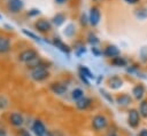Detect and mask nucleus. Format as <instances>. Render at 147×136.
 <instances>
[{
    "instance_id": "1",
    "label": "nucleus",
    "mask_w": 147,
    "mask_h": 136,
    "mask_svg": "<svg viewBox=\"0 0 147 136\" xmlns=\"http://www.w3.org/2000/svg\"><path fill=\"white\" fill-rule=\"evenodd\" d=\"M48 75H49V73L47 71V67L42 63L39 66H37V67L31 70V78L34 81H42V80L47 79Z\"/></svg>"
},
{
    "instance_id": "2",
    "label": "nucleus",
    "mask_w": 147,
    "mask_h": 136,
    "mask_svg": "<svg viewBox=\"0 0 147 136\" xmlns=\"http://www.w3.org/2000/svg\"><path fill=\"white\" fill-rule=\"evenodd\" d=\"M91 125H92L93 130L101 131V130H103V129L107 128V126H108V119L105 115H102V114H96V115H94L92 118Z\"/></svg>"
},
{
    "instance_id": "3",
    "label": "nucleus",
    "mask_w": 147,
    "mask_h": 136,
    "mask_svg": "<svg viewBox=\"0 0 147 136\" xmlns=\"http://www.w3.org/2000/svg\"><path fill=\"white\" fill-rule=\"evenodd\" d=\"M140 118H141V115L139 113V110H137V109L129 110V113H127V125L131 128H137L140 125Z\"/></svg>"
},
{
    "instance_id": "4",
    "label": "nucleus",
    "mask_w": 147,
    "mask_h": 136,
    "mask_svg": "<svg viewBox=\"0 0 147 136\" xmlns=\"http://www.w3.org/2000/svg\"><path fill=\"white\" fill-rule=\"evenodd\" d=\"M32 130L37 136H53V134L47 130L46 126L42 123L41 120H36L32 125Z\"/></svg>"
},
{
    "instance_id": "5",
    "label": "nucleus",
    "mask_w": 147,
    "mask_h": 136,
    "mask_svg": "<svg viewBox=\"0 0 147 136\" xmlns=\"http://www.w3.org/2000/svg\"><path fill=\"white\" fill-rule=\"evenodd\" d=\"M36 58H38V54L33 49H28V50H24V51H22L20 54V61H22V62H24L26 64L32 62Z\"/></svg>"
},
{
    "instance_id": "6",
    "label": "nucleus",
    "mask_w": 147,
    "mask_h": 136,
    "mask_svg": "<svg viewBox=\"0 0 147 136\" xmlns=\"http://www.w3.org/2000/svg\"><path fill=\"white\" fill-rule=\"evenodd\" d=\"M100 16H101L100 10H99L96 7H92V8H91V10H90V15H88L90 24H91V25H93V26L98 25V24H99V22H100Z\"/></svg>"
},
{
    "instance_id": "7",
    "label": "nucleus",
    "mask_w": 147,
    "mask_h": 136,
    "mask_svg": "<svg viewBox=\"0 0 147 136\" xmlns=\"http://www.w3.org/2000/svg\"><path fill=\"white\" fill-rule=\"evenodd\" d=\"M145 94H146V88H145V86H144L142 83H138V85H136V86L132 88V96H133L137 101L142 99V97H144Z\"/></svg>"
},
{
    "instance_id": "8",
    "label": "nucleus",
    "mask_w": 147,
    "mask_h": 136,
    "mask_svg": "<svg viewBox=\"0 0 147 136\" xmlns=\"http://www.w3.org/2000/svg\"><path fill=\"white\" fill-rule=\"evenodd\" d=\"M108 86L111 89H119L123 86V79L118 75H113L108 79Z\"/></svg>"
},
{
    "instance_id": "9",
    "label": "nucleus",
    "mask_w": 147,
    "mask_h": 136,
    "mask_svg": "<svg viewBox=\"0 0 147 136\" xmlns=\"http://www.w3.org/2000/svg\"><path fill=\"white\" fill-rule=\"evenodd\" d=\"M103 54H105L107 57L114 58V57H116V56H119V49H118L117 46H115V45H108V46L105 48Z\"/></svg>"
},
{
    "instance_id": "10",
    "label": "nucleus",
    "mask_w": 147,
    "mask_h": 136,
    "mask_svg": "<svg viewBox=\"0 0 147 136\" xmlns=\"http://www.w3.org/2000/svg\"><path fill=\"white\" fill-rule=\"evenodd\" d=\"M49 88L56 95H63L67 91V86L61 83V82H53V83H51Z\"/></svg>"
},
{
    "instance_id": "11",
    "label": "nucleus",
    "mask_w": 147,
    "mask_h": 136,
    "mask_svg": "<svg viewBox=\"0 0 147 136\" xmlns=\"http://www.w3.org/2000/svg\"><path fill=\"white\" fill-rule=\"evenodd\" d=\"M116 103L119 105V106H127L132 103V97L127 94H122V95H118L116 97Z\"/></svg>"
},
{
    "instance_id": "12",
    "label": "nucleus",
    "mask_w": 147,
    "mask_h": 136,
    "mask_svg": "<svg viewBox=\"0 0 147 136\" xmlns=\"http://www.w3.org/2000/svg\"><path fill=\"white\" fill-rule=\"evenodd\" d=\"M9 122H10L13 126H15V127H20V126L23 125L24 119H23L22 114L17 113V112H14V113H11L10 117H9Z\"/></svg>"
},
{
    "instance_id": "13",
    "label": "nucleus",
    "mask_w": 147,
    "mask_h": 136,
    "mask_svg": "<svg viewBox=\"0 0 147 136\" xmlns=\"http://www.w3.org/2000/svg\"><path fill=\"white\" fill-rule=\"evenodd\" d=\"M8 8L11 13H17L23 8V1L22 0H9Z\"/></svg>"
},
{
    "instance_id": "14",
    "label": "nucleus",
    "mask_w": 147,
    "mask_h": 136,
    "mask_svg": "<svg viewBox=\"0 0 147 136\" xmlns=\"http://www.w3.org/2000/svg\"><path fill=\"white\" fill-rule=\"evenodd\" d=\"M91 104H92V99L84 96L83 98H80L79 101L76 102V107H77L78 110H82V111H83V110H86L87 107H90Z\"/></svg>"
},
{
    "instance_id": "15",
    "label": "nucleus",
    "mask_w": 147,
    "mask_h": 136,
    "mask_svg": "<svg viewBox=\"0 0 147 136\" xmlns=\"http://www.w3.org/2000/svg\"><path fill=\"white\" fill-rule=\"evenodd\" d=\"M36 29L40 32H48L51 30V23L46 19H39L37 23H36Z\"/></svg>"
},
{
    "instance_id": "16",
    "label": "nucleus",
    "mask_w": 147,
    "mask_h": 136,
    "mask_svg": "<svg viewBox=\"0 0 147 136\" xmlns=\"http://www.w3.org/2000/svg\"><path fill=\"white\" fill-rule=\"evenodd\" d=\"M53 43L55 45V47L56 48H59L61 51H63V53H67V54H69L70 53V48H69V46L68 45H65L60 38H55L54 39V41H53Z\"/></svg>"
},
{
    "instance_id": "17",
    "label": "nucleus",
    "mask_w": 147,
    "mask_h": 136,
    "mask_svg": "<svg viewBox=\"0 0 147 136\" xmlns=\"http://www.w3.org/2000/svg\"><path fill=\"white\" fill-rule=\"evenodd\" d=\"M111 64L115 65V66H117V67H123V66H126L127 65V61L119 55V56H116V57L111 58Z\"/></svg>"
},
{
    "instance_id": "18",
    "label": "nucleus",
    "mask_w": 147,
    "mask_h": 136,
    "mask_svg": "<svg viewBox=\"0 0 147 136\" xmlns=\"http://www.w3.org/2000/svg\"><path fill=\"white\" fill-rule=\"evenodd\" d=\"M10 48L9 40L6 38H0V53H6Z\"/></svg>"
},
{
    "instance_id": "19",
    "label": "nucleus",
    "mask_w": 147,
    "mask_h": 136,
    "mask_svg": "<svg viewBox=\"0 0 147 136\" xmlns=\"http://www.w3.org/2000/svg\"><path fill=\"white\" fill-rule=\"evenodd\" d=\"M71 97L74 101H79L80 98L84 97V91L80 89V88H75L72 91H71Z\"/></svg>"
},
{
    "instance_id": "20",
    "label": "nucleus",
    "mask_w": 147,
    "mask_h": 136,
    "mask_svg": "<svg viewBox=\"0 0 147 136\" xmlns=\"http://www.w3.org/2000/svg\"><path fill=\"white\" fill-rule=\"evenodd\" d=\"M139 113L142 118L147 119V99H142L139 105Z\"/></svg>"
},
{
    "instance_id": "21",
    "label": "nucleus",
    "mask_w": 147,
    "mask_h": 136,
    "mask_svg": "<svg viewBox=\"0 0 147 136\" xmlns=\"http://www.w3.org/2000/svg\"><path fill=\"white\" fill-rule=\"evenodd\" d=\"M53 23L56 25V26H60V25H62L63 23H64V21H65V16L63 15V14H61V13H59V14H56L54 17H53Z\"/></svg>"
},
{
    "instance_id": "22",
    "label": "nucleus",
    "mask_w": 147,
    "mask_h": 136,
    "mask_svg": "<svg viewBox=\"0 0 147 136\" xmlns=\"http://www.w3.org/2000/svg\"><path fill=\"white\" fill-rule=\"evenodd\" d=\"M79 73L84 74L86 78H90V79H94V75L93 73L86 67V66H83V65H79Z\"/></svg>"
},
{
    "instance_id": "23",
    "label": "nucleus",
    "mask_w": 147,
    "mask_h": 136,
    "mask_svg": "<svg viewBox=\"0 0 147 136\" xmlns=\"http://www.w3.org/2000/svg\"><path fill=\"white\" fill-rule=\"evenodd\" d=\"M74 33H75V26L72 24H68L64 29V34L68 35V37H71Z\"/></svg>"
},
{
    "instance_id": "24",
    "label": "nucleus",
    "mask_w": 147,
    "mask_h": 136,
    "mask_svg": "<svg viewBox=\"0 0 147 136\" xmlns=\"http://www.w3.org/2000/svg\"><path fill=\"white\" fill-rule=\"evenodd\" d=\"M87 41H88L91 45H93V47H94V45L99 43V39H98L96 35L93 34V33H90V34H88V37H87Z\"/></svg>"
},
{
    "instance_id": "25",
    "label": "nucleus",
    "mask_w": 147,
    "mask_h": 136,
    "mask_svg": "<svg viewBox=\"0 0 147 136\" xmlns=\"http://www.w3.org/2000/svg\"><path fill=\"white\" fill-rule=\"evenodd\" d=\"M22 32H23L25 35H28V37L32 38L33 40H36V41H40V38H39V37H37L34 33H32V32H30V31H28V30H25V29H23V30H22Z\"/></svg>"
},
{
    "instance_id": "26",
    "label": "nucleus",
    "mask_w": 147,
    "mask_h": 136,
    "mask_svg": "<svg viewBox=\"0 0 147 136\" xmlns=\"http://www.w3.org/2000/svg\"><path fill=\"white\" fill-rule=\"evenodd\" d=\"M140 57H141V61L142 62H146L147 61V47H142L141 50H140Z\"/></svg>"
},
{
    "instance_id": "27",
    "label": "nucleus",
    "mask_w": 147,
    "mask_h": 136,
    "mask_svg": "<svg viewBox=\"0 0 147 136\" xmlns=\"http://www.w3.org/2000/svg\"><path fill=\"white\" fill-rule=\"evenodd\" d=\"M7 104H8V101L3 96H0V109H5Z\"/></svg>"
},
{
    "instance_id": "28",
    "label": "nucleus",
    "mask_w": 147,
    "mask_h": 136,
    "mask_svg": "<svg viewBox=\"0 0 147 136\" xmlns=\"http://www.w3.org/2000/svg\"><path fill=\"white\" fill-rule=\"evenodd\" d=\"M100 93H101V94H102V96H105V97H106V98H107V99H108L110 103H113V97H111V96H110V95H109V94H108L106 90L100 89Z\"/></svg>"
},
{
    "instance_id": "29",
    "label": "nucleus",
    "mask_w": 147,
    "mask_h": 136,
    "mask_svg": "<svg viewBox=\"0 0 147 136\" xmlns=\"http://www.w3.org/2000/svg\"><path fill=\"white\" fill-rule=\"evenodd\" d=\"M18 134H20V136H31L30 133L26 129H20L18 130Z\"/></svg>"
},
{
    "instance_id": "30",
    "label": "nucleus",
    "mask_w": 147,
    "mask_h": 136,
    "mask_svg": "<svg viewBox=\"0 0 147 136\" xmlns=\"http://www.w3.org/2000/svg\"><path fill=\"white\" fill-rule=\"evenodd\" d=\"M39 9H31L29 13H28V15L29 16H36V15H39Z\"/></svg>"
},
{
    "instance_id": "31",
    "label": "nucleus",
    "mask_w": 147,
    "mask_h": 136,
    "mask_svg": "<svg viewBox=\"0 0 147 136\" xmlns=\"http://www.w3.org/2000/svg\"><path fill=\"white\" fill-rule=\"evenodd\" d=\"M138 136H147V128H142V129L138 133Z\"/></svg>"
},
{
    "instance_id": "32",
    "label": "nucleus",
    "mask_w": 147,
    "mask_h": 136,
    "mask_svg": "<svg viewBox=\"0 0 147 136\" xmlns=\"http://www.w3.org/2000/svg\"><path fill=\"white\" fill-rule=\"evenodd\" d=\"M85 50H86V49H85V47H79V49L76 51V54H77L78 56H80L83 53H85Z\"/></svg>"
},
{
    "instance_id": "33",
    "label": "nucleus",
    "mask_w": 147,
    "mask_h": 136,
    "mask_svg": "<svg viewBox=\"0 0 147 136\" xmlns=\"http://www.w3.org/2000/svg\"><path fill=\"white\" fill-rule=\"evenodd\" d=\"M92 53H93L94 55H96V56H99V55L101 54V51H99V50L96 49V47H93V48H92Z\"/></svg>"
},
{
    "instance_id": "34",
    "label": "nucleus",
    "mask_w": 147,
    "mask_h": 136,
    "mask_svg": "<svg viewBox=\"0 0 147 136\" xmlns=\"http://www.w3.org/2000/svg\"><path fill=\"white\" fill-rule=\"evenodd\" d=\"M125 2H127L130 5H136V3L139 2V0H125Z\"/></svg>"
},
{
    "instance_id": "35",
    "label": "nucleus",
    "mask_w": 147,
    "mask_h": 136,
    "mask_svg": "<svg viewBox=\"0 0 147 136\" xmlns=\"http://www.w3.org/2000/svg\"><path fill=\"white\" fill-rule=\"evenodd\" d=\"M80 19H82V24L85 25V24L87 23V21H86V16H85V15H82V18H80Z\"/></svg>"
},
{
    "instance_id": "36",
    "label": "nucleus",
    "mask_w": 147,
    "mask_h": 136,
    "mask_svg": "<svg viewBox=\"0 0 147 136\" xmlns=\"http://www.w3.org/2000/svg\"><path fill=\"white\" fill-rule=\"evenodd\" d=\"M67 0H55V2L56 3H59V5H61V3H64Z\"/></svg>"
},
{
    "instance_id": "37",
    "label": "nucleus",
    "mask_w": 147,
    "mask_h": 136,
    "mask_svg": "<svg viewBox=\"0 0 147 136\" xmlns=\"http://www.w3.org/2000/svg\"><path fill=\"white\" fill-rule=\"evenodd\" d=\"M6 135V131L3 129H0V136H5Z\"/></svg>"
},
{
    "instance_id": "38",
    "label": "nucleus",
    "mask_w": 147,
    "mask_h": 136,
    "mask_svg": "<svg viewBox=\"0 0 147 136\" xmlns=\"http://www.w3.org/2000/svg\"><path fill=\"white\" fill-rule=\"evenodd\" d=\"M108 136H118V135H117L115 131H111V133H109V134H108Z\"/></svg>"
},
{
    "instance_id": "39",
    "label": "nucleus",
    "mask_w": 147,
    "mask_h": 136,
    "mask_svg": "<svg viewBox=\"0 0 147 136\" xmlns=\"http://www.w3.org/2000/svg\"><path fill=\"white\" fill-rule=\"evenodd\" d=\"M0 18H1V15H0Z\"/></svg>"
},
{
    "instance_id": "40",
    "label": "nucleus",
    "mask_w": 147,
    "mask_h": 136,
    "mask_svg": "<svg viewBox=\"0 0 147 136\" xmlns=\"http://www.w3.org/2000/svg\"><path fill=\"white\" fill-rule=\"evenodd\" d=\"M95 1H98V0H95Z\"/></svg>"
}]
</instances>
